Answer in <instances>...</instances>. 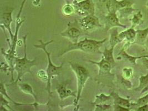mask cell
Here are the masks:
<instances>
[{
    "label": "cell",
    "instance_id": "cell-27",
    "mask_svg": "<svg viewBox=\"0 0 148 111\" xmlns=\"http://www.w3.org/2000/svg\"><path fill=\"white\" fill-rule=\"evenodd\" d=\"M138 111H148V104H145L144 106H140V107L138 109Z\"/></svg>",
    "mask_w": 148,
    "mask_h": 111
},
{
    "label": "cell",
    "instance_id": "cell-14",
    "mask_svg": "<svg viewBox=\"0 0 148 111\" xmlns=\"http://www.w3.org/2000/svg\"><path fill=\"white\" fill-rule=\"evenodd\" d=\"M136 34V33L134 30L133 28H130L121 33L118 36V38L119 40L123 39L124 38H126L128 40H130L134 38Z\"/></svg>",
    "mask_w": 148,
    "mask_h": 111
},
{
    "label": "cell",
    "instance_id": "cell-8",
    "mask_svg": "<svg viewBox=\"0 0 148 111\" xmlns=\"http://www.w3.org/2000/svg\"><path fill=\"white\" fill-rule=\"evenodd\" d=\"M61 36L67 37L73 43L78 42V40L81 35L80 29L74 26L68 25V28L63 32H61Z\"/></svg>",
    "mask_w": 148,
    "mask_h": 111
},
{
    "label": "cell",
    "instance_id": "cell-16",
    "mask_svg": "<svg viewBox=\"0 0 148 111\" xmlns=\"http://www.w3.org/2000/svg\"><path fill=\"white\" fill-rule=\"evenodd\" d=\"M113 97H114L115 103L116 105H119L125 108H129L130 106V103L128 99H125L119 97L116 94L114 95Z\"/></svg>",
    "mask_w": 148,
    "mask_h": 111
},
{
    "label": "cell",
    "instance_id": "cell-10",
    "mask_svg": "<svg viewBox=\"0 0 148 111\" xmlns=\"http://www.w3.org/2000/svg\"><path fill=\"white\" fill-rule=\"evenodd\" d=\"M89 62L97 64L99 67V74L101 73H110L111 69V63L107 61L104 57L101 59V61L99 62H94L93 61L89 60Z\"/></svg>",
    "mask_w": 148,
    "mask_h": 111
},
{
    "label": "cell",
    "instance_id": "cell-24",
    "mask_svg": "<svg viewBox=\"0 0 148 111\" xmlns=\"http://www.w3.org/2000/svg\"><path fill=\"white\" fill-rule=\"evenodd\" d=\"M123 73H124V77L126 78H130L132 75V69H124Z\"/></svg>",
    "mask_w": 148,
    "mask_h": 111
},
{
    "label": "cell",
    "instance_id": "cell-26",
    "mask_svg": "<svg viewBox=\"0 0 148 111\" xmlns=\"http://www.w3.org/2000/svg\"><path fill=\"white\" fill-rule=\"evenodd\" d=\"M141 17H142V15L141 14H136L134 16V18L133 19V23L135 24H136L138 23L139 21L141 20Z\"/></svg>",
    "mask_w": 148,
    "mask_h": 111
},
{
    "label": "cell",
    "instance_id": "cell-25",
    "mask_svg": "<svg viewBox=\"0 0 148 111\" xmlns=\"http://www.w3.org/2000/svg\"><path fill=\"white\" fill-rule=\"evenodd\" d=\"M1 105H2V106H6L8 107V108H9L11 110H11L12 108L10 107V106L8 105V102L5 99H4L3 98V95H2L1 94Z\"/></svg>",
    "mask_w": 148,
    "mask_h": 111
},
{
    "label": "cell",
    "instance_id": "cell-18",
    "mask_svg": "<svg viewBox=\"0 0 148 111\" xmlns=\"http://www.w3.org/2000/svg\"><path fill=\"white\" fill-rule=\"evenodd\" d=\"M1 94H2V95H4L5 97H7V98H8L10 101H11V102L13 103L14 104H16V105H23V104H23V103H17V102H14V100H12L10 97H9V96H8V95H7V92H6V90L5 86V85L3 84V83H2V82L1 83Z\"/></svg>",
    "mask_w": 148,
    "mask_h": 111
},
{
    "label": "cell",
    "instance_id": "cell-9",
    "mask_svg": "<svg viewBox=\"0 0 148 111\" xmlns=\"http://www.w3.org/2000/svg\"><path fill=\"white\" fill-rule=\"evenodd\" d=\"M13 12V10L9 11L8 12H5L2 14L1 16V27L2 28H6L8 31L10 38L11 41H12L14 38V35L12 32L11 28V24L12 22V14Z\"/></svg>",
    "mask_w": 148,
    "mask_h": 111
},
{
    "label": "cell",
    "instance_id": "cell-4",
    "mask_svg": "<svg viewBox=\"0 0 148 111\" xmlns=\"http://www.w3.org/2000/svg\"><path fill=\"white\" fill-rule=\"evenodd\" d=\"M69 64L77 78V94L74 101V105L76 106L80 99L81 93L86 83L90 77V73L86 68L79 63L69 62Z\"/></svg>",
    "mask_w": 148,
    "mask_h": 111
},
{
    "label": "cell",
    "instance_id": "cell-3",
    "mask_svg": "<svg viewBox=\"0 0 148 111\" xmlns=\"http://www.w3.org/2000/svg\"><path fill=\"white\" fill-rule=\"evenodd\" d=\"M40 45H34V46L37 49H42L44 51L45 53L46 54L48 60V66H47V73L48 75V81L47 84V90L49 96H51L52 93L51 92V79L53 77L59 75L60 71L62 69L63 63L61 64L60 66H56L53 64L51 58V53L49 52L47 50L46 47L47 45L54 42L53 40H51L50 41L47 42L46 43H44L42 40H40Z\"/></svg>",
    "mask_w": 148,
    "mask_h": 111
},
{
    "label": "cell",
    "instance_id": "cell-2",
    "mask_svg": "<svg viewBox=\"0 0 148 111\" xmlns=\"http://www.w3.org/2000/svg\"><path fill=\"white\" fill-rule=\"evenodd\" d=\"M27 36V35H25L23 37V44H24V53H25L24 57L22 58H20L15 57L14 58V70H15L17 73V78L14 82L15 84H17L19 81H20L21 78L26 73L28 72L32 74L31 69L33 66L36 65V58H34V60H32V61L27 58V53H26Z\"/></svg>",
    "mask_w": 148,
    "mask_h": 111
},
{
    "label": "cell",
    "instance_id": "cell-29",
    "mask_svg": "<svg viewBox=\"0 0 148 111\" xmlns=\"http://www.w3.org/2000/svg\"><path fill=\"white\" fill-rule=\"evenodd\" d=\"M147 46H148V41H147Z\"/></svg>",
    "mask_w": 148,
    "mask_h": 111
},
{
    "label": "cell",
    "instance_id": "cell-17",
    "mask_svg": "<svg viewBox=\"0 0 148 111\" xmlns=\"http://www.w3.org/2000/svg\"><path fill=\"white\" fill-rule=\"evenodd\" d=\"M75 8L71 5H66L64 6L62 8L63 14L66 16H69L74 14L75 12Z\"/></svg>",
    "mask_w": 148,
    "mask_h": 111
},
{
    "label": "cell",
    "instance_id": "cell-15",
    "mask_svg": "<svg viewBox=\"0 0 148 111\" xmlns=\"http://www.w3.org/2000/svg\"><path fill=\"white\" fill-rule=\"evenodd\" d=\"M114 46H112V48L109 49L105 48L104 51L103 53V57L107 60L108 62L110 63L111 64L114 63V59L113 55V49Z\"/></svg>",
    "mask_w": 148,
    "mask_h": 111
},
{
    "label": "cell",
    "instance_id": "cell-21",
    "mask_svg": "<svg viewBox=\"0 0 148 111\" xmlns=\"http://www.w3.org/2000/svg\"><path fill=\"white\" fill-rule=\"evenodd\" d=\"M140 85L139 86L140 88H142L145 86H146L148 83V75L146 76H142L140 78Z\"/></svg>",
    "mask_w": 148,
    "mask_h": 111
},
{
    "label": "cell",
    "instance_id": "cell-11",
    "mask_svg": "<svg viewBox=\"0 0 148 111\" xmlns=\"http://www.w3.org/2000/svg\"><path fill=\"white\" fill-rule=\"evenodd\" d=\"M56 89L61 100H63V99L71 96L75 97L74 96V92H72L71 90H67L66 88V86L64 83L59 84L57 86Z\"/></svg>",
    "mask_w": 148,
    "mask_h": 111
},
{
    "label": "cell",
    "instance_id": "cell-23",
    "mask_svg": "<svg viewBox=\"0 0 148 111\" xmlns=\"http://www.w3.org/2000/svg\"><path fill=\"white\" fill-rule=\"evenodd\" d=\"M123 55L124 56V57H127L128 59H129V60L130 62L134 63H135V61H136V59H138V58H143V57H147V56H144L139 57H131V56H129L125 52H123Z\"/></svg>",
    "mask_w": 148,
    "mask_h": 111
},
{
    "label": "cell",
    "instance_id": "cell-1",
    "mask_svg": "<svg viewBox=\"0 0 148 111\" xmlns=\"http://www.w3.org/2000/svg\"><path fill=\"white\" fill-rule=\"evenodd\" d=\"M106 40V38L102 41H97L86 38L84 40L75 43H72L69 45L67 49L62 52L60 56L63 55L68 52L73 50H78L89 53H101L100 51V48Z\"/></svg>",
    "mask_w": 148,
    "mask_h": 111
},
{
    "label": "cell",
    "instance_id": "cell-5",
    "mask_svg": "<svg viewBox=\"0 0 148 111\" xmlns=\"http://www.w3.org/2000/svg\"><path fill=\"white\" fill-rule=\"evenodd\" d=\"M25 19H22L21 18L20 19H16V29L15 32L14 34V38L12 41H11V47L10 49H8L7 52L3 51V49L2 52L3 55V56L5 57L6 61L8 64H9L10 68L11 70V75H12V79L14 80V77H13V71L14 70V60L15 58V55H16V47L17 45L18 42V31L20 29L21 25L23 24V23L25 22Z\"/></svg>",
    "mask_w": 148,
    "mask_h": 111
},
{
    "label": "cell",
    "instance_id": "cell-12",
    "mask_svg": "<svg viewBox=\"0 0 148 111\" xmlns=\"http://www.w3.org/2000/svg\"><path fill=\"white\" fill-rule=\"evenodd\" d=\"M107 19V26L108 28L113 26H121L123 27H125V26L120 24L118 18L115 13H110L106 17Z\"/></svg>",
    "mask_w": 148,
    "mask_h": 111
},
{
    "label": "cell",
    "instance_id": "cell-28",
    "mask_svg": "<svg viewBox=\"0 0 148 111\" xmlns=\"http://www.w3.org/2000/svg\"><path fill=\"white\" fill-rule=\"evenodd\" d=\"M143 63H144L145 66L147 67V69H148V59H146V58H144L143 60Z\"/></svg>",
    "mask_w": 148,
    "mask_h": 111
},
{
    "label": "cell",
    "instance_id": "cell-22",
    "mask_svg": "<svg viewBox=\"0 0 148 111\" xmlns=\"http://www.w3.org/2000/svg\"><path fill=\"white\" fill-rule=\"evenodd\" d=\"M148 103V95H146L145 97H142L139 99L138 101V105L139 106H142Z\"/></svg>",
    "mask_w": 148,
    "mask_h": 111
},
{
    "label": "cell",
    "instance_id": "cell-20",
    "mask_svg": "<svg viewBox=\"0 0 148 111\" xmlns=\"http://www.w3.org/2000/svg\"><path fill=\"white\" fill-rule=\"evenodd\" d=\"M37 76L40 78V79H43L45 81H48V75L47 73L43 70H40L37 73Z\"/></svg>",
    "mask_w": 148,
    "mask_h": 111
},
{
    "label": "cell",
    "instance_id": "cell-19",
    "mask_svg": "<svg viewBox=\"0 0 148 111\" xmlns=\"http://www.w3.org/2000/svg\"><path fill=\"white\" fill-rule=\"evenodd\" d=\"M148 35V28L144 30H138L137 31V36L138 38L141 40H145Z\"/></svg>",
    "mask_w": 148,
    "mask_h": 111
},
{
    "label": "cell",
    "instance_id": "cell-7",
    "mask_svg": "<svg viewBox=\"0 0 148 111\" xmlns=\"http://www.w3.org/2000/svg\"><path fill=\"white\" fill-rule=\"evenodd\" d=\"M81 27L87 31H90L101 27L99 18L94 14H89L84 16L79 21Z\"/></svg>",
    "mask_w": 148,
    "mask_h": 111
},
{
    "label": "cell",
    "instance_id": "cell-6",
    "mask_svg": "<svg viewBox=\"0 0 148 111\" xmlns=\"http://www.w3.org/2000/svg\"><path fill=\"white\" fill-rule=\"evenodd\" d=\"M75 11L79 15L86 16L94 14V5L92 0H85L81 2H73Z\"/></svg>",
    "mask_w": 148,
    "mask_h": 111
},
{
    "label": "cell",
    "instance_id": "cell-13",
    "mask_svg": "<svg viewBox=\"0 0 148 111\" xmlns=\"http://www.w3.org/2000/svg\"><path fill=\"white\" fill-rule=\"evenodd\" d=\"M18 86L21 90H22V92H23L26 94L32 96L34 98V99L36 100L37 99L36 96L34 93L33 88L31 85H29L28 83H20V84H18Z\"/></svg>",
    "mask_w": 148,
    "mask_h": 111
}]
</instances>
